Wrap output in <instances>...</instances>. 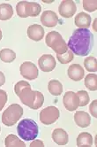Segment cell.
I'll return each instance as SVG.
<instances>
[{
  "label": "cell",
  "mask_w": 97,
  "mask_h": 147,
  "mask_svg": "<svg viewBox=\"0 0 97 147\" xmlns=\"http://www.w3.org/2000/svg\"><path fill=\"white\" fill-rule=\"evenodd\" d=\"M13 15V9L10 4H0V20H8Z\"/></svg>",
  "instance_id": "cell-19"
},
{
  "label": "cell",
  "mask_w": 97,
  "mask_h": 147,
  "mask_svg": "<svg viewBox=\"0 0 97 147\" xmlns=\"http://www.w3.org/2000/svg\"><path fill=\"white\" fill-rule=\"evenodd\" d=\"M1 39H2V31L0 29V41H1Z\"/></svg>",
  "instance_id": "cell-32"
},
{
  "label": "cell",
  "mask_w": 97,
  "mask_h": 147,
  "mask_svg": "<svg viewBox=\"0 0 97 147\" xmlns=\"http://www.w3.org/2000/svg\"><path fill=\"white\" fill-rule=\"evenodd\" d=\"M59 115L60 112L56 107H48L41 111L40 121L44 125H50L58 120Z\"/></svg>",
  "instance_id": "cell-7"
},
{
  "label": "cell",
  "mask_w": 97,
  "mask_h": 147,
  "mask_svg": "<svg viewBox=\"0 0 97 147\" xmlns=\"http://www.w3.org/2000/svg\"><path fill=\"white\" fill-rule=\"evenodd\" d=\"M5 82V76L4 75V73L0 71V86L4 85Z\"/></svg>",
  "instance_id": "cell-31"
},
{
  "label": "cell",
  "mask_w": 97,
  "mask_h": 147,
  "mask_svg": "<svg viewBox=\"0 0 97 147\" xmlns=\"http://www.w3.org/2000/svg\"><path fill=\"white\" fill-rule=\"evenodd\" d=\"M19 71L21 76L27 80L31 81V80H35V78L38 77V74H39L38 68L33 62L26 61L22 63L20 65Z\"/></svg>",
  "instance_id": "cell-8"
},
{
  "label": "cell",
  "mask_w": 97,
  "mask_h": 147,
  "mask_svg": "<svg viewBox=\"0 0 97 147\" xmlns=\"http://www.w3.org/2000/svg\"><path fill=\"white\" fill-rule=\"evenodd\" d=\"M83 8L88 12H94L97 8V1L96 0H84L83 1Z\"/></svg>",
  "instance_id": "cell-27"
},
{
  "label": "cell",
  "mask_w": 97,
  "mask_h": 147,
  "mask_svg": "<svg viewBox=\"0 0 97 147\" xmlns=\"http://www.w3.org/2000/svg\"><path fill=\"white\" fill-rule=\"evenodd\" d=\"M41 22L47 28H54L58 23V17L55 12L47 10L42 13L41 16Z\"/></svg>",
  "instance_id": "cell-12"
},
{
  "label": "cell",
  "mask_w": 97,
  "mask_h": 147,
  "mask_svg": "<svg viewBox=\"0 0 97 147\" xmlns=\"http://www.w3.org/2000/svg\"><path fill=\"white\" fill-rule=\"evenodd\" d=\"M17 131L19 138L25 141H30L35 139L38 136L39 128L35 121L31 119H24L18 124Z\"/></svg>",
  "instance_id": "cell-3"
},
{
  "label": "cell",
  "mask_w": 97,
  "mask_h": 147,
  "mask_svg": "<svg viewBox=\"0 0 97 147\" xmlns=\"http://www.w3.org/2000/svg\"><path fill=\"white\" fill-rule=\"evenodd\" d=\"M64 106L68 111H75L80 107V99L76 93L73 91H67L63 98Z\"/></svg>",
  "instance_id": "cell-10"
},
{
  "label": "cell",
  "mask_w": 97,
  "mask_h": 147,
  "mask_svg": "<svg viewBox=\"0 0 97 147\" xmlns=\"http://www.w3.org/2000/svg\"><path fill=\"white\" fill-rule=\"evenodd\" d=\"M46 45L52 48V50L57 54H63L68 51V46L66 43L63 39L62 36L57 31H51L49 32L45 37Z\"/></svg>",
  "instance_id": "cell-4"
},
{
  "label": "cell",
  "mask_w": 97,
  "mask_h": 147,
  "mask_svg": "<svg viewBox=\"0 0 97 147\" xmlns=\"http://www.w3.org/2000/svg\"><path fill=\"white\" fill-rule=\"evenodd\" d=\"M38 66L43 72H50L55 69L57 63L56 59L50 54H43L38 59Z\"/></svg>",
  "instance_id": "cell-11"
},
{
  "label": "cell",
  "mask_w": 97,
  "mask_h": 147,
  "mask_svg": "<svg viewBox=\"0 0 97 147\" xmlns=\"http://www.w3.org/2000/svg\"><path fill=\"white\" fill-rule=\"evenodd\" d=\"M85 86L91 91L97 90V76L95 74H88L85 77Z\"/></svg>",
  "instance_id": "cell-23"
},
{
  "label": "cell",
  "mask_w": 97,
  "mask_h": 147,
  "mask_svg": "<svg viewBox=\"0 0 97 147\" xmlns=\"http://www.w3.org/2000/svg\"><path fill=\"white\" fill-rule=\"evenodd\" d=\"M94 45V36L86 28H78L73 31L67 46L72 53L78 56H87L90 53Z\"/></svg>",
  "instance_id": "cell-1"
},
{
  "label": "cell",
  "mask_w": 97,
  "mask_h": 147,
  "mask_svg": "<svg viewBox=\"0 0 97 147\" xmlns=\"http://www.w3.org/2000/svg\"><path fill=\"white\" fill-rule=\"evenodd\" d=\"M76 94L78 95L79 99H80V107H85L89 103L90 98H89V96H88V93L87 91L80 90Z\"/></svg>",
  "instance_id": "cell-26"
},
{
  "label": "cell",
  "mask_w": 97,
  "mask_h": 147,
  "mask_svg": "<svg viewBox=\"0 0 97 147\" xmlns=\"http://www.w3.org/2000/svg\"><path fill=\"white\" fill-rule=\"evenodd\" d=\"M48 90L53 96H59L63 92V85L58 80H51L48 84Z\"/></svg>",
  "instance_id": "cell-20"
},
{
  "label": "cell",
  "mask_w": 97,
  "mask_h": 147,
  "mask_svg": "<svg viewBox=\"0 0 97 147\" xmlns=\"http://www.w3.org/2000/svg\"><path fill=\"white\" fill-rule=\"evenodd\" d=\"M5 145L6 147H25L26 146L25 143L21 141L13 134H10L6 136L5 140Z\"/></svg>",
  "instance_id": "cell-21"
},
{
  "label": "cell",
  "mask_w": 97,
  "mask_h": 147,
  "mask_svg": "<svg viewBox=\"0 0 97 147\" xmlns=\"http://www.w3.org/2000/svg\"><path fill=\"white\" fill-rule=\"evenodd\" d=\"M95 23H96V20H94V31L96 30V28H95Z\"/></svg>",
  "instance_id": "cell-33"
},
{
  "label": "cell",
  "mask_w": 97,
  "mask_h": 147,
  "mask_svg": "<svg viewBox=\"0 0 97 147\" xmlns=\"http://www.w3.org/2000/svg\"><path fill=\"white\" fill-rule=\"evenodd\" d=\"M77 6L72 0H64L59 5L58 12L64 18H71L76 13Z\"/></svg>",
  "instance_id": "cell-9"
},
{
  "label": "cell",
  "mask_w": 97,
  "mask_h": 147,
  "mask_svg": "<svg viewBox=\"0 0 97 147\" xmlns=\"http://www.w3.org/2000/svg\"><path fill=\"white\" fill-rule=\"evenodd\" d=\"M8 99V96H7V93L6 91L3 90H0V111H1L7 102Z\"/></svg>",
  "instance_id": "cell-28"
},
{
  "label": "cell",
  "mask_w": 97,
  "mask_h": 147,
  "mask_svg": "<svg viewBox=\"0 0 97 147\" xmlns=\"http://www.w3.org/2000/svg\"><path fill=\"white\" fill-rule=\"evenodd\" d=\"M41 7L38 3L35 2H27V1H19L16 5V12L19 17L27 18V17H36L40 14Z\"/></svg>",
  "instance_id": "cell-5"
},
{
  "label": "cell",
  "mask_w": 97,
  "mask_h": 147,
  "mask_svg": "<svg viewBox=\"0 0 97 147\" xmlns=\"http://www.w3.org/2000/svg\"><path fill=\"white\" fill-rule=\"evenodd\" d=\"M57 59L62 64H68V63H70L74 59V55L69 50L63 54H57Z\"/></svg>",
  "instance_id": "cell-25"
},
{
  "label": "cell",
  "mask_w": 97,
  "mask_h": 147,
  "mask_svg": "<svg viewBox=\"0 0 97 147\" xmlns=\"http://www.w3.org/2000/svg\"><path fill=\"white\" fill-rule=\"evenodd\" d=\"M14 91L20 101L31 109H39L44 103L42 93L37 90H32L30 84L26 81H19L14 86Z\"/></svg>",
  "instance_id": "cell-2"
},
{
  "label": "cell",
  "mask_w": 97,
  "mask_h": 147,
  "mask_svg": "<svg viewBox=\"0 0 97 147\" xmlns=\"http://www.w3.org/2000/svg\"><path fill=\"white\" fill-rule=\"evenodd\" d=\"M27 36L31 40L38 42L44 37V29L42 26L38 24H32L27 28Z\"/></svg>",
  "instance_id": "cell-13"
},
{
  "label": "cell",
  "mask_w": 97,
  "mask_h": 147,
  "mask_svg": "<svg viewBox=\"0 0 97 147\" xmlns=\"http://www.w3.org/2000/svg\"><path fill=\"white\" fill-rule=\"evenodd\" d=\"M0 131H1V128H0Z\"/></svg>",
  "instance_id": "cell-34"
},
{
  "label": "cell",
  "mask_w": 97,
  "mask_h": 147,
  "mask_svg": "<svg viewBox=\"0 0 97 147\" xmlns=\"http://www.w3.org/2000/svg\"><path fill=\"white\" fill-rule=\"evenodd\" d=\"M52 139L58 145H66L68 143V134L63 129H56L52 132Z\"/></svg>",
  "instance_id": "cell-16"
},
{
  "label": "cell",
  "mask_w": 97,
  "mask_h": 147,
  "mask_svg": "<svg viewBox=\"0 0 97 147\" xmlns=\"http://www.w3.org/2000/svg\"><path fill=\"white\" fill-rule=\"evenodd\" d=\"M34 146H41V147H43L44 144H43V142H41L40 140H35L34 141L33 143H31L30 144V147H34Z\"/></svg>",
  "instance_id": "cell-30"
},
{
  "label": "cell",
  "mask_w": 97,
  "mask_h": 147,
  "mask_svg": "<svg viewBox=\"0 0 97 147\" xmlns=\"http://www.w3.org/2000/svg\"><path fill=\"white\" fill-rule=\"evenodd\" d=\"M75 25L80 28H86L88 29L90 27L91 24V17L89 14L86 13L84 12H81L77 14L75 17Z\"/></svg>",
  "instance_id": "cell-17"
},
{
  "label": "cell",
  "mask_w": 97,
  "mask_h": 147,
  "mask_svg": "<svg viewBox=\"0 0 97 147\" xmlns=\"http://www.w3.org/2000/svg\"><path fill=\"white\" fill-rule=\"evenodd\" d=\"M96 106H97V100H94L89 106V112L92 114V116H94V117H97Z\"/></svg>",
  "instance_id": "cell-29"
},
{
  "label": "cell",
  "mask_w": 97,
  "mask_h": 147,
  "mask_svg": "<svg viewBox=\"0 0 97 147\" xmlns=\"http://www.w3.org/2000/svg\"><path fill=\"white\" fill-rule=\"evenodd\" d=\"M67 75L71 80L79 82L83 79L85 76V71H84V68L80 65L72 64L69 67L67 70Z\"/></svg>",
  "instance_id": "cell-14"
},
{
  "label": "cell",
  "mask_w": 97,
  "mask_h": 147,
  "mask_svg": "<svg viewBox=\"0 0 97 147\" xmlns=\"http://www.w3.org/2000/svg\"><path fill=\"white\" fill-rule=\"evenodd\" d=\"M84 66L85 68L88 72H96L97 70V62L94 57H88L84 60Z\"/></svg>",
  "instance_id": "cell-24"
},
{
  "label": "cell",
  "mask_w": 97,
  "mask_h": 147,
  "mask_svg": "<svg viewBox=\"0 0 97 147\" xmlns=\"http://www.w3.org/2000/svg\"><path fill=\"white\" fill-rule=\"evenodd\" d=\"M23 115V108L19 104H13L7 107L2 114V122L7 126L12 127L16 124Z\"/></svg>",
  "instance_id": "cell-6"
},
{
  "label": "cell",
  "mask_w": 97,
  "mask_h": 147,
  "mask_svg": "<svg viewBox=\"0 0 97 147\" xmlns=\"http://www.w3.org/2000/svg\"><path fill=\"white\" fill-rule=\"evenodd\" d=\"M74 121L79 127L88 128L91 123V117L88 113L83 111H78L74 114Z\"/></svg>",
  "instance_id": "cell-15"
},
{
  "label": "cell",
  "mask_w": 97,
  "mask_h": 147,
  "mask_svg": "<svg viewBox=\"0 0 97 147\" xmlns=\"http://www.w3.org/2000/svg\"><path fill=\"white\" fill-rule=\"evenodd\" d=\"M16 59V53L11 49H3L0 51V59L5 63H11Z\"/></svg>",
  "instance_id": "cell-22"
},
{
  "label": "cell",
  "mask_w": 97,
  "mask_h": 147,
  "mask_svg": "<svg viewBox=\"0 0 97 147\" xmlns=\"http://www.w3.org/2000/svg\"><path fill=\"white\" fill-rule=\"evenodd\" d=\"M93 144L92 135L88 132L80 133L77 138V146L79 147H88Z\"/></svg>",
  "instance_id": "cell-18"
}]
</instances>
